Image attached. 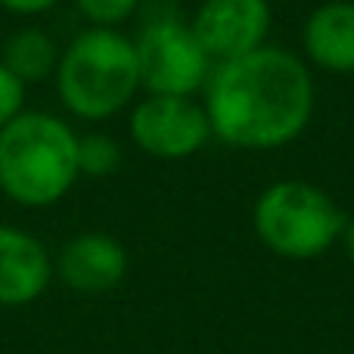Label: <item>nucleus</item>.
Segmentation results:
<instances>
[{
  "label": "nucleus",
  "instance_id": "nucleus-4",
  "mask_svg": "<svg viewBox=\"0 0 354 354\" xmlns=\"http://www.w3.org/2000/svg\"><path fill=\"white\" fill-rule=\"evenodd\" d=\"M348 214L324 187L308 180H277L261 189L252 208L255 236L270 255L314 261L342 239Z\"/></svg>",
  "mask_w": 354,
  "mask_h": 354
},
{
  "label": "nucleus",
  "instance_id": "nucleus-2",
  "mask_svg": "<svg viewBox=\"0 0 354 354\" xmlns=\"http://www.w3.org/2000/svg\"><path fill=\"white\" fill-rule=\"evenodd\" d=\"M78 180V134L59 115L22 109L0 128V193L10 202L56 205Z\"/></svg>",
  "mask_w": 354,
  "mask_h": 354
},
{
  "label": "nucleus",
  "instance_id": "nucleus-6",
  "mask_svg": "<svg viewBox=\"0 0 354 354\" xmlns=\"http://www.w3.org/2000/svg\"><path fill=\"white\" fill-rule=\"evenodd\" d=\"M128 134L140 153L162 162H180L196 156L212 140V124L205 106L196 97L147 93L131 109Z\"/></svg>",
  "mask_w": 354,
  "mask_h": 354
},
{
  "label": "nucleus",
  "instance_id": "nucleus-3",
  "mask_svg": "<svg viewBox=\"0 0 354 354\" xmlns=\"http://www.w3.org/2000/svg\"><path fill=\"white\" fill-rule=\"evenodd\" d=\"M53 81L68 115L81 122L118 115L143 91L134 37L118 28L91 25L62 47Z\"/></svg>",
  "mask_w": 354,
  "mask_h": 354
},
{
  "label": "nucleus",
  "instance_id": "nucleus-1",
  "mask_svg": "<svg viewBox=\"0 0 354 354\" xmlns=\"http://www.w3.org/2000/svg\"><path fill=\"white\" fill-rule=\"evenodd\" d=\"M212 137L245 153H274L308 131L317 106L314 75L292 50L264 47L218 62L202 87Z\"/></svg>",
  "mask_w": 354,
  "mask_h": 354
},
{
  "label": "nucleus",
  "instance_id": "nucleus-16",
  "mask_svg": "<svg viewBox=\"0 0 354 354\" xmlns=\"http://www.w3.org/2000/svg\"><path fill=\"white\" fill-rule=\"evenodd\" d=\"M339 243H342L345 255H348L351 261H354V214H348V218H345V227H342V239H339Z\"/></svg>",
  "mask_w": 354,
  "mask_h": 354
},
{
  "label": "nucleus",
  "instance_id": "nucleus-5",
  "mask_svg": "<svg viewBox=\"0 0 354 354\" xmlns=\"http://www.w3.org/2000/svg\"><path fill=\"white\" fill-rule=\"evenodd\" d=\"M140 87L159 97H196L202 93L214 62L196 41L189 22L174 12H159L143 22L134 37Z\"/></svg>",
  "mask_w": 354,
  "mask_h": 354
},
{
  "label": "nucleus",
  "instance_id": "nucleus-11",
  "mask_svg": "<svg viewBox=\"0 0 354 354\" xmlns=\"http://www.w3.org/2000/svg\"><path fill=\"white\" fill-rule=\"evenodd\" d=\"M59 53L62 47L56 44V37L47 28L25 25V28H16L3 41L0 62L28 87V84H41V81L53 78L56 66H59Z\"/></svg>",
  "mask_w": 354,
  "mask_h": 354
},
{
  "label": "nucleus",
  "instance_id": "nucleus-13",
  "mask_svg": "<svg viewBox=\"0 0 354 354\" xmlns=\"http://www.w3.org/2000/svg\"><path fill=\"white\" fill-rule=\"evenodd\" d=\"M143 0H75L78 12L93 25V28H118L128 22Z\"/></svg>",
  "mask_w": 354,
  "mask_h": 354
},
{
  "label": "nucleus",
  "instance_id": "nucleus-7",
  "mask_svg": "<svg viewBox=\"0 0 354 354\" xmlns=\"http://www.w3.org/2000/svg\"><path fill=\"white\" fill-rule=\"evenodd\" d=\"M270 22L274 10L268 0H202L189 19V28L208 59L218 66L264 47Z\"/></svg>",
  "mask_w": 354,
  "mask_h": 354
},
{
  "label": "nucleus",
  "instance_id": "nucleus-15",
  "mask_svg": "<svg viewBox=\"0 0 354 354\" xmlns=\"http://www.w3.org/2000/svg\"><path fill=\"white\" fill-rule=\"evenodd\" d=\"M59 3L62 0H0V6L12 16H44Z\"/></svg>",
  "mask_w": 354,
  "mask_h": 354
},
{
  "label": "nucleus",
  "instance_id": "nucleus-14",
  "mask_svg": "<svg viewBox=\"0 0 354 354\" xmlns=\"http://www.w3.org/2000/svg\"><path fill=\"white\" fill-rule=\"evenodd\" d=\"M25 109V84L0 62V128Z\"/></svg>",
  "mask_w": 354,
  "mask_h": 354
},
{
  "label": "nucleus",
  "instance_id": "nucleus-8",
  "mask_svg": "<svg viewBox=\"0 0 354 354\" xmlns=\"http://www.w3.org/2000/svg\"><path fill=\"white\" fill-rule=\"evenodd\" d=\"M128 249L112 233L84 230L72 236L53 258V274L72 292L103 295L128 277Z\"/></svg>",
  "mask_w": 354,
  "mask_h": 354
},
{
  "label": "nucleus",
  "instance_id": "nucleus-12",
  "mask_svg": "<svg viewBox=\"0 0 354 354\" xmlns=\"http://www.w3.org/2000/svg\"><path fill=\"white\" fill-rule=\"evenodd\" d=\"M124 153L122 143L112 134L103 131H91V134H78V174L81 177H112L122 168Z\"/></svg>",
  "mask_w": 354,
  "mask_h": 354
},
{
  "label": "nucleus",
  "instance_id": "nucleus-9",
  "mask_svg": "<svg viewBox=\"0 0 354 354\" xmlns=\"http://www.w3.org/2000/svg\"><path fill=\"white\" fill-rule=\"evenodd\" d=\"M53 255L35 233L0 224V308H25L47 292Z\"/></svg>",
  "mask_w": 354,
  "mask_h": 354
},
{
  "label": "nucleus",
  "instance_id": "nucleus-10",
  "mask_svg": "<svg viewBox=\"0 0 354 354\" xmlns=\"http://www.w3.org/2000/svg\"><path fill=\"white\" fill-rule=\"evenodd\" d=\"M308 66L330 75H354V0H324L301 25Z\"/></svg>",
  "mask_w": 354,
  "mask_h": 354
}]
</instances>
